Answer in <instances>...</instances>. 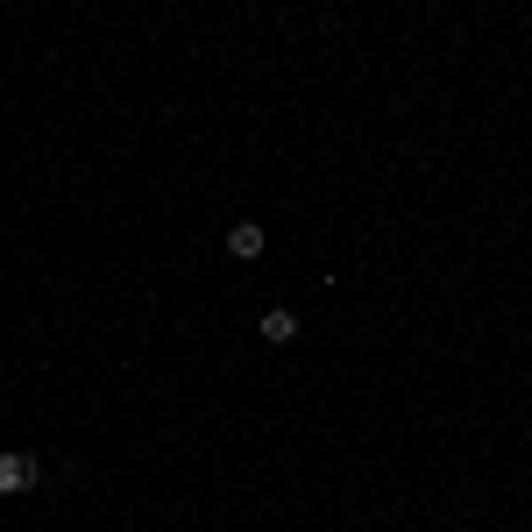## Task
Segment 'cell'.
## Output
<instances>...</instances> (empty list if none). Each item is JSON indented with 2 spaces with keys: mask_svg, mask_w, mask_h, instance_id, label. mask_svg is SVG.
<instances>
[{
  "mask_svg": "<svg viewBox=\"0 0 532 532\" xmlns=\"http://www.w3.org/2000/svg\"><path fill=\"white\" fill-rule=\"evenodd\" d=\"M36 476H43L36 454H0V490H36Z\"/></svg>",
  "mask_w": 532,
  "mask_h": 532,
  "instance_id": "cell-1",
  "label": "cell"
},
{
  "mask_svg": "<svg viewBox=\"0 0 532 532\" xmlns=\"http://www.w3.org/2000/svg\"><path fill=\"white\" fill-rule=\"evenodd\" d=\"M263 242H270V235H263L256 220H235V227H227V256H242V263H256V256H263Z\"/></svg>",
  "mask_w": 532,
  "mask_h": 532,
  "instance_id": "cell-2",
  "label": "cell"
},
{
  "mask_svg": "<svg viewBox=\"0 0 532 532\" xmlns=\"http://www.w3.org/2000/svg\"><path fill=\"white\" fill-rule=\"evenodd\" d=\"M256 334H263L270 348H284V341H298V313H284V306H270V313L256 320Z\"/></svg>",
  "mask_w": 532,
  "mask_h": 532,
  "instance_id": "cell-3",
  "label": "cell"
}]
</instances>
